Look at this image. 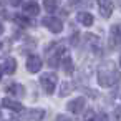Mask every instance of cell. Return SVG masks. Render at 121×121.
I'll return each instance as SVG.
<instances>
[{
	"instance_id": "1",
	"label": "cell",
	"mask_w": 121,
	"mask_h": 121,
	"mask_svg": "<svg viewBox=\"0 0 121 121\" xmlns=\"http://www.w3.org/2000/svg\"><path fill=\"white\" fill-rule=\"evenodd\" d=\"M121 80V73L114 68L113 63H106L103 66L98 68V83L103 88H111L116 83H119Z\"/></svg>"
},
{
	"instance_id": "2",
	"label": "cell",
	"mask_w": 121,
	"mask_h": 121,
	"mask_svg": "<svg viewBox=\"0 0 121 121\" xmlns=\"http://www.w3.org/2000/svg\"><path fill=\"white\" fill-rule=\"evenodd\" d=\"M56 83H58V76L53 71H47L40 76V86L43 88V91L47 95H53V91L56 88Z\"/></svg>"
},
{
	"instance_id": "3",
	"label": "cell",
	"mask_w": 121,
	"mask_h": 121,
	"mask_svg": "<svg viewBox=\"0 0 121 121\" xmlns=\"http://www.w3.org/2000/svg\"><path fill=\"white\" fill-rule=\"evenodd\" d=\"M42 23L52 32V33H60L61 30H63V22L60 20V18H56V17H53V15H50V17H45L43 20H42Z\"/></svg>"
},
{
	"instance_id": "4",
	"label": "cell",
	"mask_w": 121,
	"mask_h": 121,
	"mask_svg": "<svg viewBox=\"0 0 121 121\" xmlns=\"http://www.w3.org/2000/svg\"><path fill=\"white\" fill-rule=\"evenodd\" d=\"M66 53H68V52H66L65 47H58V48L50 55V58H48V66H50V68H56V66L61 63V60H63V56H65Z\"/></svg>"
},
{
	"instance_id": "5",
	"label": "cell",
	"mask_w": 121,
	"mask_h": 121,
	"mask_svg": "<svg viewBox=\"0 0 121 121\" xmlns=\"http://www.w3.org/2000/svg\"><path fill=\"white\" fill-rule=\"evenodd\" d=\"M85 104H86V99H85L83 96H76V98H73L71 101L66 103V109H68L70 113H73V114H78V113L83 111Z\"/></svg>"
},
{
	"instance_id": "6",
	"label": "cell",
	"mask_w": 121,
	"mask_h": 121,
	"mask_svg": "<svg viewBox=\"0 0 121 121\" xmlns=\"http://www.w3.org/2000/svg\"><path fill=\"white\" fill-rule=\"evenodd\" d=\"M98 9H99V13L103 18H109L113 13L114 4H113V0H98Z\"/></svg>"
},
{
	"instance_id": "7",
	"label": "cell",
	"mask_w": 121,
	"mask_h": 121,
	"mask_svg": "<svg viewBox=\"0 0 121 121\" xmlns=\"http://www.w3.org/2000/svg\"><path fill=\"white\" fill-rule=\"evenodd\" d=\"M42 65H43V61L38 55H30L27 58V70L30 73H38L42 70Z\"/></svg>"
},
{
	"instance_id": "8",
	"label": "cell",
	"mask_w": 121,
	"mask_h": 121,
	"mask_svg": "<svg viewBox=\"0 0 121 121\" xmlns=\"http://www.w3.org/2000/svg\"><path fill=\"white\" fill-rule=\"evenodd\" d=\"M45 116V109L42 108H33V109H28L27 114H25V121H42Z\"/></svg>"
},
{
	"instance_id": "9",
	"label": "cell",
	"mask_w": 121,
	"mask_h": 121,
	"mask_svg": "<svg viewBox=\"0 0 121 121\" xmlns=\"http://www.w3.org/2000/svg\"><path fill=\"white\" fill-rule=\"evenodd\" d=\"M2 106L12 109V111H15V113H20V111L23 109V104H22L20 101H17V99H12V98H4V99H2Z\"/></svg>"
},
{
	"instance_id": "10",
	"label": "cell",
	"mask_w": 121,
	"mask_h": 121,
	"mask_svg": "<svg viewBox=\"0 0 121 121\" xmlns=\"http://www.w3.org/2000/svg\"><path fill=\"white\" fill-rule=\"evenodd\" d=\"M23 15L27 17H35V15H40V5L37 2H27L23 5Z\"/></svg>"
},
{
	"instance_id": "11",
	"label": "cell",
	"mask_w": 121,
	"mask_h": 121,
	"mask_svg": "<svg viewBox=\"0 0 121 121\" xmlns=\"http://www.w3.org/2000/svg\"><path fill=\"white\" fill-rule=\"evenodd\" d=\"M109 42H111V45H113V47L121 45V25H113V27H111Z\"/></svg>"
},
{
	"instance_id": "12",
	"label": "cell",
	"mask_w": 121,
	"mask_h": 121,
	"mask_svg": "<svg viewBox=\"0 0 121 121\" xmlns=\"http://www.w3.org/2000/svg\"><path fill=\"white\" fill-rule=\"evenodd\" d=\"M76 20H78V23H81L85 27H91L93 22H95V18H93V15L90 12H78L76 13Z\"/></svg>"
},
{
	"instance_id": "13",
	"label": "cell",
	"mask_w": 121,
	"mask_h": 121,
	"mask_svg": "<svg viewBox=\"0 0 121 121\" xmlns=\"http://www.w3.org/2000/svg\"><path fill=\"white\" fill-rule=\"evenodd\" d=\"M61 70H63L65 75H73V71H75L73 60H71V56H70L68 53H66V55L63 56V60H61Z\"/></svg>"
},
{
	"instance_id": "14",
	"label": "cell",
	"mask_w": 121,
	"mask_h": 121,
	"mask_svg": "<svg viewBox=\"0 0 121 121\" xmlns=\"http://www.w3.org/2000/svg\"><path fill=\"white\" fill-rule=\"evenodd\" d=\"M7 91H9L10 95H13V96H18V98L25 96V86L20 85V83H12V85H9V86H7Z\"/></svg>"
},
{
	"instance_id": "15",
	"label": "cell",
	"mask_w": 121,
	"mask_h": 121,
	"mask_svg": "<svg viewBox=\"0 0 121 121\" xmlns=\"http://www.w3.org/2000/svg\"><path fill=\"white\" fill-rule=\"evenodd\" d=\"M4 71L7 73V75H13L15 71H17V60L15 58H12V56H9L7 60H5V63H4Z\"/></svg>"
},
{
	"instance_id": "16",
	"label": "cell",
	"mask_w": 121,
	"mask_h": 121,
	"mask_svg": "<svg viewBox=\"0 0 121 121\" xmlns=\"http://www.w3.org/2000/svg\"><path fill=\"white\" fill-rule=\"evenodd\" d=\"M58 4H60V0H45V10L48 13H53L58 9Z\"/></svg>"
},
{
	"instance_id": "17",
	"label": "cell",
	"mask_w": 121,
	"mask_h": 121,
	"mask_svg": "<svg viewBox=\"0 0 121 121\" xmlns=\"http://www.w3.org/2000/svg\"><path fill=\"white\" fill-rule=\"evenodd\" d=\"M73 83H70V81H65L63 85H61V88H60V96H68L71 91H73Z\"/></svg>"
},
{
	"instance_id": "18",
	"label": "cell",
	"mask_w": 121,
	"mask_h": 121,
	"mask_svg": "<svg viewBox=\"0 0 121 121\" xmlns=\"http://www.w3.org/2000/svg\"><path fill=\"white\" fill-rule=\"evenodd\" d=\"M83 119H85V121H96V113H95L93 109H88V111L85 113Z\"/></svg>"
},
{
	"instance_id": "19",
	"label": "cell",
	"mask_w": 121,
	"mask_h": 121,
	"mask_svg": "<svg viewBox=\"0 0 121 121\" xmlns=\"http://www.w3.org/2000/svg\"><path fill=\"white\" fill-rule=\"evenodd\" d=\"M15 22H18L20 25H30V20L27 17H22V15H15Z\"/></svg>"
},
{
	"instance_id": "20",
	"label": "cell",
	"mask_w": 121,
	"mask_h": 121,
	"mask_svg": "<svg viewBox=\"0 0 121 121\" xmlns=\"http://www.w3.org/2000/svg\"><path fill=\"white\" fill-rule=\"evenodd\" d=\"M55 121H75V119H71V118L66 116V114H58V116L55 118Z\"/></svg>"
},
{
	"instance_id": "21",
	"label": "cell",
	"mask_w": 121,
	"mask_h": 121,
	"mask_svg": "<svg viewBox=\"0 0 121 121\" xmlns=\"http://www.w3.org/2000/svg\"><path fill=\"white\" fill-rule=\"evenodd\" d=\"M22 2L23 0H10V5L12 7H18V5H22Z\"/></svg>"
},
{
	"instance_id": "22",
	"label": "cell",
	"mask_w": 121,
	"mask_h": 121,
	"mask_svg": "<svg viewBox=\"0 0 121 121\" xmlns=\"http://www.w3.org/2000/svg\"><path fill=\"white\" fill-rule=\"evenodd\" d=\"M114 116H116L118 121H121V108H116L114 109Z\"/></svg>"
},
{
	"instance_id": "23",
	"label": "cell",
	"mask_w": 121,
	"mask_h": 121,
	"mask_svg": "<svg viewBox=\"0 0 121 121\" xmlns=\"http://www.w3.org/2000/svg\"><path fill=\"white\" fill-rule=\"evenodd\" d=\"M99 118H101V121H108V114H106V113H101Z\"/></svg>"
},
{
	"instance_id": "24",
	"label": "cell",
	"mask_w": 121,
	"mask_h": 121,
	"mask_svg": "<svg viewBox=\"0 0 121 121\" xmlns=\"http://www.w3.org/2000/svg\"><path fill=\"white\" fill-rule=\"evenodd\" d=\"M4 33V25H2V22H0V35Z\"/></svg>"
},
{
	"instance_id": "25",
	"label": "cell",
	"mask_w": 121,
	"mask_h": 121,
	"mask_svg": "<svg viewBox=\"0 0 121 121\" xmlns=\"http://www.w3.org/2000/svg\"><path fill=\"white\" fill-rule=\"evenodd\" d=\"M4 9V4H2V0H0V10H2Z\"/></svg>"
},
{
	"instance_id": "26",
	"label": "cell",
	"mask_w": 121,
	"mask_h": 121,
	"mask_svg": "<svg viewBox=\"0 0 121 121\" xmlns=\"http://www.w3.org/2000/svg\"><path fill=\"white\" fill-rule=\"evenodd\" d=\"M2 71H4V68H2V66H0V78H2Z\"/></svg>"
},
{
	"instance_id": "27",
	"label": "cell",
	"mask_w": 121,
	"mask_h": 121,
	"mask_svg": "<svg viewBox=\"0 0 121 121\" xmlns=\"http://www.w3.org/2000/svg\"><path fill=\"white\" fill-rule=\"evenodd\" d=\"M119 66H121V55H119Z\"/></svg>"
}]
</instances>
